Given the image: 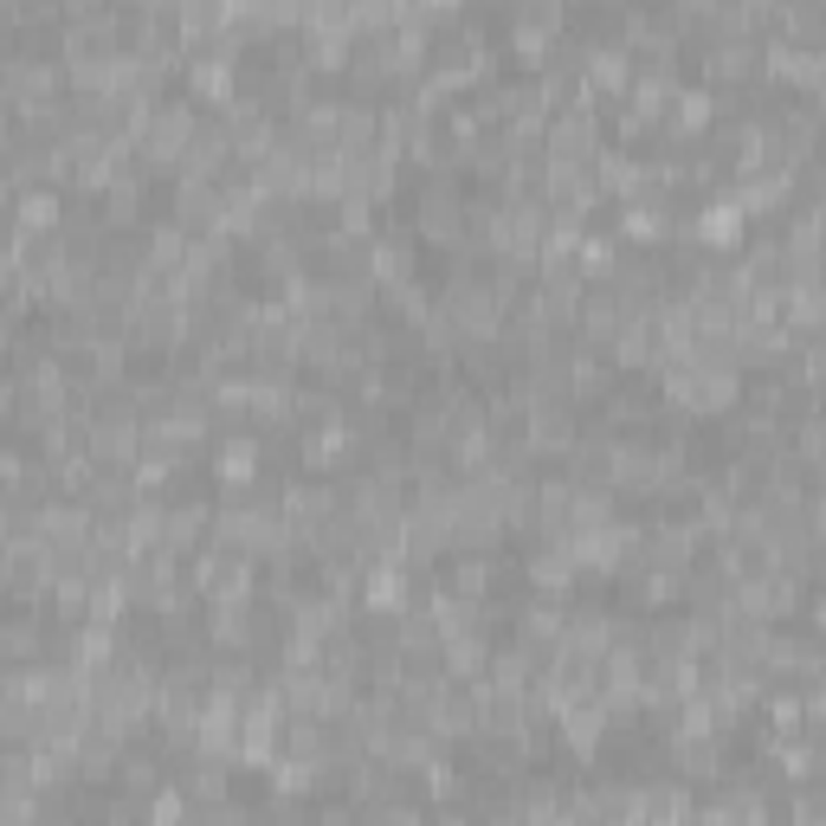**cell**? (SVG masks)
<instances>
[{"label": "cell", "mask_w": 826, "mask_h": 826, "mask_svg": "<svg viewBox=\"0 0 826 826\" xmlns=\"http://www.w3.org/2000/svg\"><path fill=\"white\" fill-rule=\"evenodd\" d=\"M704 72L711 78H749V72H762V39H742V33L704 39Z\"/></svg>", "instance_id": "1"}, {"label": "cell", "mask_w": 826, "mask_h": 826, "mask_svg": "<svg viewBox=\"0 0 826 826\" xmlns=\"http://www.w3.org/2000/svg\"><path fill=\"white\" fill-rule=\"evenodd\" d=\"M52 220H59V201H52V195H26V201H20V226H26V233H39V226H52Z\"/></svg>", "instance_id": "2"}]
</instances>
